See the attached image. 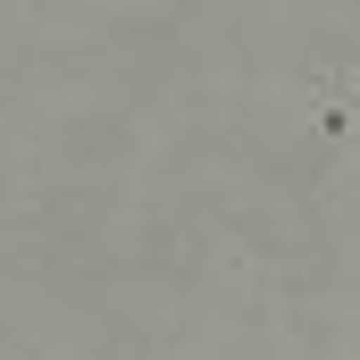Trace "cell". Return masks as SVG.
I'll return each mask as SVG.
<instances>
[{"instance_id": "cell-1", "label": "cell", "mask_w": 360, "mask_h": 360, "mask_svg": "<svg viewBox=\"0 0 360 360\" xmlns=\"http://www.w3.org/2000/svg\"><path fill=\"white\" fill-rule=\"evenodd\" d=\"M310 126L327 134V143H360V68H327L319 92H310Z\"/></svg>"}]
</instances>
